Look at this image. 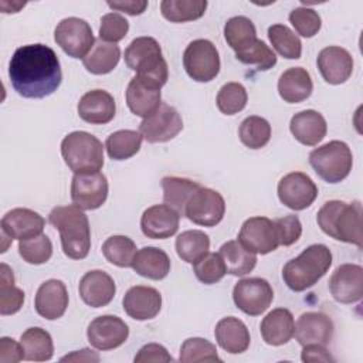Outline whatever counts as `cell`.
I'll use <instances>...</instances> for the list:
<instances>
[{
    "label": "cell",
    "mask_w": 363,
    "mask_h": 363,
    "mask_svg": "<svg viewBox=\"0 0 363 363\" xmlns=\"http://www.w3.org/2000/svg\"><path fill=\"white\" fill-rule=\"evenodd\" d=\"M9 77L14 91L31 99L51 95L62 81L60 60L55 51L44 44L17 48L9 64Z\"/></svg>",
    "instance_id": "1"
},
{
    "label": "cell",
    "mask_w": 363,
    "mask_h": 363,
    "mask_svg": "<svg viewBox=\"0 0 363 363\" xmlns=\"http://www.w3.org/2000/svg\"><path fill=\"white\" fill-rule=\"evenodd\" d=\"M58 230L64 254L71 259H84L91 250V228L84 210L75 204L58 206L48 214Z\"/></svg>",
    "instance_id": "2"
},
{
    "label": "cell",
    "mask_w": 363,
    "mask_h": 363,
    "mask_svg": "<svg viewBox=\"0 0 363 363\" xmlns=\"http://www.w3.org/2000/svg\"><path fill=\"white\" fill-rule=\"evenodd\" d=\"M320 230L343 242L362 247V204L360 201L346 203L342 200L326 201L318 211Z\"/></svg>",
    "instance_id": "3"
},
{
    "label": "cell",
    "mask_w": 363,
    "mask_h": 363,
    "mask_svg": "<svg viewBox=\"0 0 363 363\" xmlns=\"http://www.w3.org/2000/svg\"><path fill=\"white\" fill-rule=\"evenodd\" d=\"M332 252L323 244H312L282 268V278L291 291L302 292L313 286L330 268Z\"/></svg>",
    "instance_id": "4"
},
{
    "label": "cell",
    "mask_w": 363,
    "mask_h": 363,
    "mask_svg": "<svg viewBox=\"0 0 363 363\" xmlns=\"http://www.w3.org/2000/svg\"><path fill=\"white\" fill-rule=\"evenodd\" d=\"M125 62L138 77L150 79L160 86L167 82V62L162 55L160 44L153 37L135 38L125 50Z\"/></svg>",
    "instance_id": "5"
},
{
    "label": "cell",
    "mask_w": 363,
    "mask_h": 363,
    "mask_svg": "<svg viewBox=\"0 0 363 363\" xmlns=\"http://www.w3.org/2000/svg\"><path fill=\"white\" fill-rule=\"evenodd\" d=\"M61 155L74 173L99 172L104 166L102 142L85 130L68 133L61 142Z\"/></svg>",
    "instance_id": "6"
},
{
    "label": "cell",
    "mask_w": 363,
    "mask_h": 363,
    "mask_svg": "<svg viewBox=\"0 0 363 363\" xmlns=\"http://www.w3.org/2000/svg\"><path fill=\"white\" fill-rule=\"evenodd\" d=\"M309 163L315 173L326 183L345 180L353 166L350 147L342 140H330L309 153Z\"/></svg>",
    "instance_id": "7"
},
{
    "label": "cell",
    "mask_w": 363,
    "mask_h": 363,
    "mask_svg": "<svg viewBox=\"0 0 363 363\" xmlns=\"http://www.w3.org/2000/svg\"><path fill=\"white\" fill-rule=\"evenodd\" d=\"M183 65L191 79L197 82H210L220 72L218 51L208 40H194L184 50Z\"/></svg>",
    "instance_id": "8"
},
{
    "label": "cell",
    "mask_w": 363,
    "mask_h": 363,
    "mask_svg": "<svg viewBox=\"0 0 363 363\" xmlns=\"http://www.w3.org/2000/svg\"><path fill=\"white\" fill-rule=\"evenodd\" d=\"M54 40L72 58H84L95 44L91 26L78 17H68L58 23Z\"/></svg>",
    "instance_id": "9"
},
{
    "label": "cell",
    "mask_w": 363,
    "mask_h": 363,
    "mask_svg": "<svg viewBox=\"0 0 363 363\" xmlns=\"http://www.w3.org/2000/svg\"><path fill=\"white\" fill-rule=\"evenodd\" d=\"M274 299V291L264 278L240 279L233 289V301L235 306L250 316L264 313Z\"/></svg>",
    "instance_id": "10"
},
{
    "label": "cell",
    "mask_w": 363,
    "mask_h": 363,
    "mask_svg": "<svg viewBox=\"0 0 363 363\" xmlns=\"http://www.w3.org/2000/svg\"><path fill=\"white\" fill-rule=\"evenodd\" d=\"M45 220L34 210L30 208H13L1 218V252L9 247L13 240H28L43 234Z\"/></svg>",
    "instance_id": "11"
},
{
    "label": "cell",
    "mask_w": 363,
    "mask_h": 363,
    "mask_svg": "<svg viewBox=\"0 0 363 363\" xmlns=\"http://www.w3.org/2000/svg\"><path fill=\"white\" fill-rule=\"evenodd\" d=\"M108 190V180L104 173H75L71 182V200L81 210H96L106 201Z\"/></svg>",
    "instance_id": "12"
},
{
    "label": "cell",
    "mask_w": 363,
    "mask_h": 363,
    "mask_svg": "<svg viewBox=\"0 0 363 363\" xmlns=\"http://www.w3.org/2000/svg\"><path fill=\"white\" fill-rule=\"evenodd\" d=\"M225 213V201L223 196L208 187H200L189 200L184 216L197 225L214 227Z\"/></svg>",
    "instance_id": "13"
},
{
    "label": "cell",
    "mask_w": 363,
    "mask_h": 363,
    "mask_svg": "<svg viewBox=\"0 0 363 363\" xmlns=\"http://www.w3.org/2000/svg\"><path fill=\"white\" fill-rule=\"evenodd\" d=\"M183 129V121L176 108L162 104L150 116L139 125L142 138L149 143H162L172 140Z\"/></svg>",
    "instance_id": "14"
},
{
    "label": "cell",
    "mask_w": 363,
    "mask_h": 363,
    "mask_svg": "<svg viewBox=\"0 0 363 363\" xmlns=\"http://www.w3.org/2000/svg\"><path fill=\"white\" fill-rule=\"evenodd\" d=\"M238 241L254 254H269L279 247L275 223L267 217H250L241 225Z\"/></svg>",
    "instance_id": "15"
},
{
    "label": "cell",
    "mask_w": 363,
    "mask_h": 363,
    "mask_svg": "<svg viewBox=\"0 0 363 363\" xmlns=\"http://www.w3.org/2000/svg\"><path fill=\"white\" fill-rule=\"evenodd\" d=\"M278 197L284 206L299 211L308 208L315 201L318 187L306 173L292 172L279 180Z\"/></svg>",
    "instance_id": "16"
},
{
    "label": "cell",
    "mask_w": 363,
    "mask_h": 363,
    "mask_svg": "<svg viewBox=\"0 0 363 363\" xmlns=\"http://www.w3.org/2000/svg\"><path fill=\"white\" fill-rule=\"evenodd\" d=\"M129 336L128 325L118 316L102 315L91 320L86 337L91 346L98 350H112L126 342Z\"/></svg>",
    "instance_id": "17"
},
{
    "label": "cell",
    "mask_w": 363,
    "mask_h": 363,
    "mask_svg": "<svg viewBox=\"0 0 363 363\" xmlns=\"http://www.w3.org/2000/svg\"><path fill=\"white\" fill-rule=\"evenodd\" d=\"M329 291L340 303H354L363 295V268L357 264L339 265L329 279Z\"/></svg>",
    "instance_id": "18"
},
{
    "label": "cell",
    "mask_w": 363,
    "mask_h": 363,
    "mask_svg": "<svg viewBox=\"0 0 363 363\" xmlns=\"http://www.w3.org/2000/svg\"><path fill=\"white\" fill-rule=\"evenodd\" d=\"M160 85L135 75L126 88V104L132 113L140 118L150 116L162 105Z\"/></svg>",
    "instance_id": "19"
},
{
    "label": "cell",
    "mask_w": 363,
    "mask_h": 363,
    "mask_svg": "<svg viewBox=\"0 0 363 363\" xmlns=\"http://www.w3.org/2000/svg\"><path fill=\"white\" fill-rule=\"evenodd\" d=\"M180 214L167 204H155L146 208L140 218L142 233L147 238L164 240L179 230Z\"/></svg>",
    "instance_id": "20"
},
{
    "label": "cell",
    "mask_w": 363,
    "mask_h": 363,
    "mask_svg": "<svg viewBox=\"0 0 363 363\" xmlns=\"http://www.w3.org/2000/svg\"><path fill=\"white\" fill-rule=\"evenodd\" d=\"M322 78L332 85L346 82L353 72V58L350 52L337 45H329L318 54L316 60Z\"/></svg>",
    "instance_id": "21"
},
{
    "label": "cell",
    "mask_w": 363,
    "mask_h": 363,
    "mask_svg": "<svg viewBox=\"0 0 363 363\" xmlns=\"http://www.w3.org/2000/svg\"><path fill=\"white\" fill-rule=\"evenodd\" d=\"M123 311L136 320L153 319L162 308V295L156 288L136 285L128 289L122 299Z\"/></svg>",
    "instance_id": "22"
},
{
    "label": "cell",
    "mask_w": 363,
    "mask_h": 363,
    "mask_svg": "<svg viewBox=\"0 0 363 363\" xmlns=\"http://www.w3.org/2000/svg\"><path fill=\"white\" fill-rule=\"evenodd\" d=\"M79 296L91 308H102L112 302L116 285L111 275L101 269L88 271L79 281Z\"/></svg>",
    "instance_id": "23"
},
{
    "label": "cell",
    "mask_w": 363,
    "mask_h": 363,
    "mask_svg": "<svg viewBox=\"0 0 363 363\" xmlns=\"http://www.w3.org/2000/svg\"><path fill=\"white\" fill-rule=\"evenodd\" d=\"M294 335L301 346H326L333 336V322L322 312H305L298 318Z\"/></svg>",
    "instance_id": "24"
},
{
    "label": "cell",
    "mask_w": 363,
    "mask_h": 363,
    "mask_svg": "<svg viewBox=\"0 0 363 363\" xmlns=\"http://www.w3.org/2000/svg\"><path fill=\"white\" fill-rule=\"evenodd\" d=\"M68 306V291L62 281L48 279L40 285L34 299L35 312L48 320L61 318Z\"/></svg>",
    "instance_id": "25"
},
{
    "label": "cell",
    "mask_w": 363,
    "mask_h": 363,
    "mask_svg": "<svg viewBox=\"0 0 363 363\" xmlns=\"http://www.w3.org/2000/svg\"><path fill=\"white\" fill-rule=\"evenodd\" d=\"M77 109L82 121L91 125H105L115 118L116 105L108 91L92 89L81 96Z\"/></svg>",
    "instance_id": "26"
},
{
    "label": "cell",
    "mask_w": 363,
    "mask_h": 363,
    "mask_svg": "<svg viewBox=\"0 0 363 363\" xmlns=\"http://www.w3.org/2000/svg\"><path fill=\"white\" fill-rule=\"evenodd\" d=\"M289 130L299 143L305 146H315L326 136L328 125L320 112L315 109H305L291 118Z\"/></svg>",
    "instance_id": "27"
},
{
    "label": "cell",
    "mask_w": 363,
    "mask_h": 363,
    "mask_svg": "<svg viewBox=\"0 0 363 363\" xmlns=\"http://www.w3.org/2000/svg\"><path fill=\"white\" fill-rule=\"evenodd\" d=\"M264 342L269 346H281L288 343L295 332V320L289 309H272L261 322L259 326Z\"/></svg>",
    "instance_id": "28"
},
{
    "label": "cell",
    "mask_w": 363,
    "mask_h": 363,
    "mask_svg": "<svg viewBox=\"0 0 363 363\" xmlns=\"http://www.w3.org/2000/svg\"><path fill=\"white\" fill-rule=\"evenodd\" d=\"M214 336L221 349L231 354L242 353L250 346V332L245 323L234 316L223 318L217 322Z\"/></svg>",
    "instance_id": "29"
},
{
    "label": "cell",
    "mask_w": 363,
    "mask_h": 363,
    "mask_svg": "<svg viewBox=\"0 0 363 363\" xmlns=\"http://www.w3.org/2000/svg\"><path fill=\"white\" fill-rule=\"evenodd\" d=\"M313 84L309 72L302 67L284 71L278 79V94L288 104H298L311 96Z\"/></svg>",
    "instance_id": "30"
},
{
    "label": "cell",
    "mask_w": 363,
    "mask_h": 363,
    "mask_svg": "<svg viewBox=\"0 0 363 363\" xmlns=\"http://www.w3.org/2000/svg\"><path fill=\"white\" fill-rule=\"evenodd\" d=\"M132 268L143 278L160 281L170 272V258L162 248L143 247L136 252Z\"/></svg>",
    "instance_id": "31"
},
{
    "label": "cell",
    "mask_w": 363,
    "mask_h": 363,
    "mask_svg": "<svg viewBox=\"0 0 363 363\" xmlns=\"http://www.w3.org/2000/svg\"><path fill=\"white\" fill-rule=\"evenodd\" d=\"M121 60V48L116 44L96 40L91 51L82 58V64L88 72L94 75H105L113 71Z\"/></svg>",
    "instance_id": "32"
},
{
    "label": "cell",
    "mask_w": 363,
    "mask_h": 363,
    "mask_svg": "<svg viewBox=\"0 0 363 363\" xmlns=\"http://www.w3.org/2000/svg\"><path fill=\"white\" fill-rule=\"evenodd\" d=\"M200 187L201 186L197 182H193L190 179L166 176L162 179L163 201L164 204L174 208L180 216H184V210L189 200Z\"/></svg>",
    "instance_id": "33"
},
{
    "label": "cell",
    "mask_w": 363,
    "mask_h": 363,
    "mask_svg": "<svg viewBox=\"0 0 363 363\" xmlns=\"http://www.w3.org/2000/svg\"><path fill=\"white\" fill-rule=\"evenodd\" d=\"M218 254L225 264L227 274L234 277H244L250 274L257 264V254L244 248L238 240L224 242L220 247Z\"/></svg>",
    "instance_id": "34"
},
{
    "label": "cell",
    "mask_w": 363,
    "mask_h": 363,
    "mask_svg": "<svg viewBox=\"0 0 363 363\" xmlns=\"http://www.w3.org/2000/svg\"><path fill=\"white\" fill-rule=\"evenodd\" d=\"M24 360L47 362L54 354V343L51 335L43 328H28L20 339Z\"/></svg>",
    "instance_id": "35"
},
{
    "label": "cell",
    "mask_w": 363,
    "mask_h": 363,
    "mask_svg": "<svg viewBox=\"0 0 363 363\" xmlns=\"http://www.w3.org/2000/svg\"><path fill=\"white\" fill-rule=\"evenodd\" d=\"M224 38L235 52H241L255 43L257 30L250 18L235 16L227 20L224 26Z\"/></svg>",
    "instance_id": "36"
},
{
    "label": "cell",
    "mask_w": 363,
    "mask_h": 363,
    "mask_svg": "<svg viewBox=\"0 0 363 363\" xmlns=\"http://www.w3.org/2000/svg\"><path fill=\"white\" fill-rule=\"evenodd\" d=\"M142 139L140 132L130 129L116 130L106 138L105 149L112 160H126L139 152Z\"/></svg>",
    "instance_id": "37"
},
{
    "label": "cell",
    "mask_w": 363,
    "mask_h": 363,
    "mask_svg": "<svg viewBox=\"0 0 363 363\" xmlns=\"http://www.w3.org/2000/svg\"><path fill=\"white\" fill-rule=\"evenodd\" d=\"M208 250L210 238L204 231L187 230L179 234L176 238V252L183 261L189 264H194L203 258Z\"/></svg>",
    "instance_id": "38"
},
{
    "label": "cell",
    "mask_w": 363,
    "mask_h": 363,
    "mask_svg": "<svg viewBox=\"0 0 363 363\" xmlns=\"http://www.w3.org/2000/svg\"><path fill=\"white\" fill-rule=\"evenodd\" d=\"M206 0H163L160 3L162 16L172 23L193 21L204 16Z\"/></svg>",
    "instance_id": "39"
},
{
    "label": "cell",
    "mask_w": 363,
    "mask_h": 363,
    "mask_svg": "<svg viewBox=\"0 0 363 363\" xmlns=\"http://www.w3.org/2000/svg\"><path fill=\"white\" fill-rule=\"evenodd\" d=\"M136 250V244L126 235H112L102 244V254L106 261L121 268L132 267Z\"/></svg>",
    "instance_id": "40"
},
{
    "label": "cell",
    "mask_w": 363,
    "mask_h": 363,
    "mask_svg": "<svg viewBox=\"0 0 363 363\" xmlns=\"http://www.w3.org/2000/svg\"><path fill=\"white\" fill-rule=\"evenodd\" d=\"M0 313L13 315L18 312L24 302V292L14 286V275L9 265H0Z\"/></svg>",
    "instance_id": "41"
},
{
    "label": "cell",
    "mask_w": 363,
    "mask_h": 363,
    "mask_svg": "<svg viewBox=\"0 0 363 363\" xmlns=\"http://www.w3.org/2000/svg\"><path fill=\"white\" fill-rule=\"evenodd\" d=\"M238 136L242 145L250 149H261L271 139V125L265 118L252 115L245 118L240 128Z\"/></svg>",
    "instance_id": "42"
},
{
    "label": "cell",
    "mask_w": 363,
    "mask_h": 363,
    "mask_svg": "<svg viewBox=\"0 0 363 363\" xmlns=\"http://www.w3.org/2000/svg\"><path fill=\"white\" fill-rule=\"evenodd\" d=\"M268 38L275 51L288 60H298L302 54L299 37L285 24H274L268 28Z\"/></svg>",
    "instance_id": "43"
},
{
    "label": "cell",
    "mask_w": 363,
    "mask_h": 363,
    "mask_svg": "<svg viewBox=\"0 0 363 363\" xmlns=\"http://www.w3.org/2000/svg\"><path fill=\"white\" fill-rule=\"evenodd\" d=\"M248 101L247 89L240 82L224 84L217 94V108L224 115H235L241 112Z\"/></svg>",
    "instance_id": "44"
},
{
    "label": "cell",
    "mask_w": 363,
    "mask_h": 363,
    "mask_svg": "<svg viewBox=\"0 0 363 363\" xmlns=\"http://www.w3.org/2000/svg\"><path fill=\"white\" fill-rule=\"evenodd\" d=\"M179 360L182 363H199V362H221L217 354L216 346L203 337H189L180 347Z\"/></svg>",
    "instance_id": "45"
},
{
    "label": "cell",
    "mask_w": 363,
    "mask_h": 363,
    "mask_svg": "<svg viewBox=\"0 0 363 363\" xmlns=\"http://www.w3.org/2000/svg\"><path fill=\"white\" fill-rule=\"evenodd\" d=\"M18 254L27 264H45L52 255V244L45 234H40L18 241Z\"/></svg>",
    "instance_id": "46"
},
{
    "label": "cell",
    "mask_w": 363,
    "mask_h": 363,
    "mask_svg": "<svg viewBox=\"0 0 363 363\" xmlns=\"http://www.w3.org/2000/svg\"><path fill=\"white\" fill-rule=\"evenodd\" d=\"M193 271L197 279L207 285L221 281L227 274L225 264L218 252H207L203 258L193 264Z\"/></svg>",
    "instance_id": "47"
},
{
    "label": "cell",
    "mask_w": 363,
    "mask_h": 363,
    "mask_svg": "<svg viewBox=\"0 0 363 363\" xmlns=\"http://www.w3.org/2000/svg\"><path fill=\"white\" fill-rule=\"evenodd\" d=\"M235 58L242 64L255 65L258 71H267L277 64L275 52L262 40L258 38L244 51L235 52Z\"/></svg>",
    "instance_id": "48"
},
{
    "label": "cell",
    "mask_w": 363,
    "mask_h": 363,
    "mask_svg": "<svg viewBox=\"0 0 363 363\" xmlns=\"http://www.w3.org/2000/svg\"><path fill=\"white\" fill-rule=\"evenodd\" d=\"M289 21L294 26L295 31L305 37L311 38L320 30L322 20L318 11L308 7H296L289 13Z\"/></svg>",
    "instance_id": "49"
},
{
    "label": "cell",
    "mask_w": 363,
    "mask_h": 363,
    "mask_svg": "<svg viewBox=\"0 0 363 363\" xmlns=\"http://www.w3.org/2000/svg\"><path fill=\"white\" fill-rule=\"evenodd\" d=\"M129 31L128 20L119 13H106L101 18L99 26V40L105 43L116 44L118 41L123 40Z\"/></svg>",
    "instance_id": "50"
},
{
    "label": "cell",
    "mask_w": 363,
    "mask_h": 363,
    "mask_svg": "<svg viewBox=\"0 0 363 363\" xmlns=\"http://www.w3.org/2000/svg\"><path fill=\"white\" fill-rule=\"evenodd\" d=\"M279 245L288 247L295 244L302 234V224L296 216H285L274 221Z\"/></svg>",
    "instance_id": "51"
},
{
    "label": "cell",
    "mask_w": 363,
    "mask_h": 363,
    "mask_svg": "<svg viewBox=\"0 0 363 363\" xmlns=\"http://www.w3.org/2000/svg\"><path fill=\"white\" fill-rule=\"evenodd\" d=\"M133 360L135 363H149V362L167 363V362H173V357L169 354L164 346L159 343H147L140 347V350L138 352Z\"/></svg>",
    "instance_id": "52"
},
{
    "label": "cell",
    "mask_w": 363,
    "mask_h": 363,
    "mask_svg": "<svg viewBox=\"0 0 363 363\" xmlns=\"http://www.w3.org/2000/svg\"><path fill=\"white\" fill-rule=\"evenodd\" d=\"M24 359V352L21 343L14 339L3 336L0 339V362L1 363H16Z\"/></svg>",
    "instance_id": "53"
},
{
    "label": "cell",
    "mask_w": 363,
    "mask_h": 363,
    "mask_svg": "<svg viewBox=\"0 0 363 363\" xmlns=\"http://www.w3.org/2000/svg\"><path fill=\"white\" fill-rule=\"evenodd\" d=\"M301 359L302 362H333V357L328 352V349L323 345H306L302 346Z\"/></svg>",
    "instance_id": "54"
},
{
    "label": "cell",
    "mask_w": 363,
    "mask_h": 363,
    "mask_svg": "<svg viewBox=\"0 0 363 363\" xmlns=\"http://www.w3.org/2000/svg\"><path fill=\"white\" fill-rule=\"evenodd\" d=\"M108 6L112 10L116 11H122L126 13L129 16H139L142 14L146 7H147V1L142 0V1H135V0H125V1H108Z\"/></svg>",
    "instance_id": "55"
},
{
    "label": "cell",
    "mask_w": 363,
    "mask_h": 363,
    "mask_svg": "<svg viewBox=\"0 0 363 363\" xmlns=\"http://www.w3.org/2000/svg\"><path fill=\"white\" fill-rule=\"evenodd\" d=\"M61 362H99V356L91 349H82L61 357Z\"/></svg>",
    "instance_id": "56"
}]
</instances>
